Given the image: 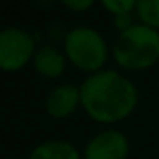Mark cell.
Wrapping results in <instances>:
<instances>
[{
  "mask_svg": "<svg viewBox=\"0 0 159 159\" xmlns=\"http://www.w3.org/2000/svg\"><path fill=\"white\" fill-rule=\"evenodd\" d=\"M34 53V39L28 31L5 28L0 33V67L5 72L22 69Z\"/></svg>",
  "mask_w": 159,
  "mask_h": 159,
  "instance_id": "277c9868",
  "label": "cell"
},
{
  "mask_svg": "<svg viewBox=\"0 0 159 159\" xmlns=\"http://www.w3.org/2000/svg\"><path fill=\"white\" fill-rule=\"evenodd\" d=\"M80 103V89L72 84H62L52 89L46 96V111L55 118H65L75 111Z\"/></svg>",
  "mask_w": 159,
  "mask_h": 159,
  "instance_id": "8992f818",
  "label": "cell"
},
{
  "mask_svg": "<svg viewBox=\"0 0 159 159\" xmlns=\"http://www.w3.org/2000/svg\"><path fill=\"white\" fill-rule=\"evenodd\" d=\"M128 140L118 130H104L94 135L84 149V159H125Z\"/></svg>",
  "mask_w": 159,
  "mask_h": 159,
  "instance_id": "5b68a950",
  "label": "cell"
},
{
  "mask_svg": "<svg viewBox=\"0 0 159 159\" xmlns=\"http://www.w3.org/2000/svg\"><path fill=\"white\" fill-rule=\"evenodd\" d=\"M33 63H34L36 72H39L45 77H58L65 69V55L60 52L58 48L52 45H43L36 50L34 57H33Z\"/></svg>",
  "mask_w": 159,
  "mask_h": 159,
  "instance_id": "52a82bcc",
  "label": "cell"
},
{
  "mask_svg": "<svg viewBox=\"0 0 159 159\" xmlns=\"http://www.w3.org/2000/svg\"><path fill=\"white\" fill-rule=\"evenodd\" d=\"M116 63L128 70H144L159 60V31L145 24H134L118 34L113 45Z\"/></svg>",
  "mask_w": 159,
  "mask_h": 159,
  "instance_id": "7a4b0ae2",
  "label": "cell"
},
{
  "mask_svg": "<svg viewBox=\"0 0 159 159\" xmlns=\"http://www.w3.org/2000/svg\"><path fill=\"white\" fill-rule=\"evenodd\" d=\"M115 26H116L120 31H125V29L132 28V16L130 14H121V16H115Z\"/></svg>",
  "mask_w": 159,
  "mask_h": 159,
  "instance_id": "7c38bea8",
  "label": "cell"
},
{
  "mask_svg": "<svg viewBox=\"0 0 159 159\" xmlns=\"http://www.w3.org/2000/svg\"><path fill=\"white\" fill-rule=\"evenodd\" d=\"M29 159H80V154L69 142L48 140L36 145Z\"/></svg>",
  "mask_w": 159,
  "mask_h": 159,
  "instance_id": "ba28073f",
  "label": "cell"
},
{
  "mask_svg": "<svg viewBox=\"0 0 159 159\" xmlns=\"http://www.w3.org/2000/svg\"><path fill=\"white\" fill-rule=\"evenodd\" d=\"M63 5L72 11H86L93 5L91 0H63Z\"/></svg>",
  "mask_w": 159,
  "mask_h": 159,
  "instance_id": "8fae6325",
  "label": "cell"
},
{
  "mask_svg": "<svg viewBox=\"0 0 159 159\" xmlns=\"http://www.w3.org/2000/svg\"><path fill=\"white\" fill-rule=\"evenodd\" d=\"M65 53L75 67L93 72L106 62L108 46L96 29L75 26L65 36Z\"/></svg>",
  "mask_w": 159,
  "mask_h": 159,
  "instance_id": "3957f363",
  "label": "cell"
},
{
  "mask_svg": "<svg viewBox=\"0 0 159 159\" xmlns=\"http://www.w3.org/2000/svg\"><path fill=\"white\" fill-rule=\"evenodd\" d=\"M103 5L115 16H121L128 14L134 7H137V2H134V0H103Z\"/></svg>",
  "mask_w": 159,
  "mask_h": 159,
  "instance_id": "30bf717a",
  "label": "cell"
},
{
  "mask_svg": "<svg viewBox=\"0 0 159 159\" xmlns=\"http://www.w3.org/2000/svg\"><path fill=\"white\" fill-rule=\"evenodd\" d=\"M80 89V103L91 118L98 121H118L137 106L135 86L116 70H103L87 77Z\"/></svg>",
  "mask_w": 159,
  "mask_h": 159,
  "instance_id": "6da1fadb",
  "label": "cell"
},
{
  "mask_svg": "<svg viewBox=\"0 0 159 159\" xmlns=\"http://www.w3.org/2000/svg\"><path fill=\"white\" fill-rule=\"evenodd\" d=\"M135 9L145 26L159 29V0H139Z\"/></svg>",
  "mask_w": 159,
  "mask_h": 159,
  "instance_id": "9c48e42d",
  "label": "cell"
}]
</instances>
